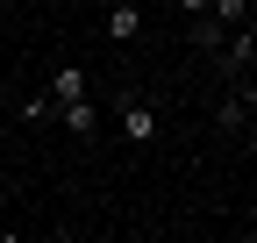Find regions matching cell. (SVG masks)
Masks as SVG:
<instances>
[{"instance_id": "7a4b0ae2", "label": "cell", "mask_w": 257, "mask_h": 243, "mask_svg": "<svg viewBox=\"0 0 257 243\" xmlns=\"http://www.w3.org/2000/svg\"><path fill=\"white\" fill-rule=\"evenodd\" d=\"M250 114H257V86L250 79H229V93L214 100V129L236 136V129H250Z\"/></svg>"}, {"instance_id": "8992f818", "label": "cell", "mask_w": 257, "mask_h": 243, "mask_svg": "<svg viewBox=\"0 0 257 243\" xmlns=\"http://www.w3.org/2000/svg\"><path fill=\"white\" fill-rule=\"evenodd\" d=\"M221 36H229V29H221L214 15H186V43L200 50V57H214V50H221Z\"/></svg>"}, {"instance_id": "3957f363", "label": "cell", "mask_w": 257, "mask_h": 243, "mask_svg": "<svg viewBox=\"0 0 257 243\" xmlns=\"http://www.w3.org/2000/svg\"><path fill=\"white\" fill-rule=\"evenodd\" d=\"M114 114H121V136L128 143H157V107L143 93H114Z\"/></svg>"}, {"instance_id": "52a82bcc", "label": "cell", "mask_w": 257, "mask_h": 243, "mask_svg": "<svg viewBox=\"0 0 257 243\" xmlns=\"http://www.w3.org/2000/svg\"><path fill=\"white\" fill-rule=\"evenodd\" d=\"M57 122H64L72 136H93V129H100V100H72V107H57Z\"/></svg>"}, {"instance_id": "30bf717a", "label": "cell", "mask_w": 257, "mask_h": 243, "mask_svg": "<svg viewBox=\"0 0 257 243\" xmlns=\"http://www.w3.org/2000/svg\"><path fill=\"white\" fill-rule=\"evenodd\" d=\"M179 15H207V0H179Z\"/></svg>"}, {"instance_id": "6da1fadb", "label": "cell", "mask_w": 257, "mask_h": 243, "mask_svg": "<svg viewBox=\"0 0 257 243\" xmlns=\"http://www.w3.org/2000/svg\"><path fill=\"white\" fill-rule=\"evenodd\" d=\"M207 65H214V79H243V72L257 65V22H236L229 36H221V50L207 57Z\"/></svg>"}, {"instance_id": "277c9868", "label": "cell", "mask_w": 257, "mask_h": 243, "mask_svg": "<svg viewBox=\"0 0 257 243\" xmlns=\"http://www.w3.org/2000/svg\"><path fill=\"white\" fill-rule=\"evenodd\" d=\"M43 93H50L57 107H72V100H93V79H86V65H57Z\"/></svg>"}, {"instance_id": "5b68a950", "label": "cell", "mask_w": 257, "mask_h": 243, "mask_svg": "<svg viewBox=\"0 0 257 243\" xmlns=\"http://www.w3.org/2000/svg\"><path fill=\"white\" fill-rule=\"evenodd\" d=\"M143 36V8L136 0H107V43H136Z\"/></svg>"}, {"instance_id": "ba28073f", "label": "cell", "mask_w": 257, "mask_h": 243, "mask_svg": "<svg viewBox=\"0 0 257 243\" xmlns=\"http://www.w3.org/2000/svg\"><path fill=\"white\" fill-rule=\"evenodd\" d=\"M15 114L29 122V129H43V122H57V100H50V93H29V100H22Z\"/></svg>"}, {"instance_id": "8fae6325", "label": "cell", "mask_w": 257, "mask_h": 243, "mask_svg": "<svg viewBox=\"0 0 257 243\" xmlns=\"http://www.w3.org/2000/svg\"><path fill=\"white\" fill-rule=\"evenodd\" d=\"M86 8H107V0H86Z\"/></svg>"}, {"instance_id": "9c48e42d", "label": "cell", "mask_w": 257, "mask_h": 243, "mask_svg": "<svg viewBox=\"0 0 257 243\" xmlns=\"http://www.w3.org/2000/svg\"><path fill=\"white\" fill-rule=\"evenodd\" d=\"M207 15H214L221 29H236V22H250V0H207Z\"/></svg>"}]
</instances>
